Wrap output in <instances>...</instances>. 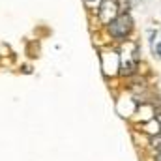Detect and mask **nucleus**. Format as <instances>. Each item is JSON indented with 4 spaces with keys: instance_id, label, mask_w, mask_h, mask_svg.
Returning a JSON list of instances; mask_svg holds the SVG:
<instances>
[{
    "instance_id": "f257e3e1",
    "label": "nucleus",
    "mask_w": 161,
    "mask_h": 161,
    "mask_svg": "<svg viewBox=\"0 0 161 161\" xmlns=\"http://www.w3.org/2000/svg\"><path fill=\"white\" fill-rule=\"evenodd\" d=\"M129 30H131V17L129 15H118V17H114V19H111V23H109V32H111V36H114V38H125L127 34H129Z\"/></svg>"
},
{
    "instance_id": "f03ea898",
    "label": "nucleus",
    "mask_w": 161,
    "mask_h": 161,
    "mask_svg": "<svg viewBox=\"0 0 161 161\" xmlns=\"http://www.w3.org/2000/svg\"><path fill=\"white\" fill-rule=\"evenodd\" d=\"M152 146H154V148H158V150L161 152V135H158V137H154V139H152Z\"/></svg>"
},
{
    "instance_id": "7ed1b4c3",
    "label": "nucleus",
    "mask_w": 161,
    "mask_h": 161,
    "mask_svg": "<svg viewBox=\"0 0 161 161\" xmlns=\"http://www.w3.org/2000/svg\"><path fill=\"white\" fill-rule=\"evenodd\" d=\"M154 161H161V152L158 154V156H156V159H154Z\"/></svg>"
},
{
    "instance_id": "20e7f679",
    "label": "nucleus",
    "mask_w": 161,
    "mask_h": 161,
    "mask_svg": "<svg viewBox=\"0 0 161 161\" xmlns=\"http://www.w3.org/2000/svg\"><path fill=\"white\" fill-rule=\"evenodd\" d=\"M158 124H159V127H161V114H158Z\"/></svg>"
}]
</instances>
